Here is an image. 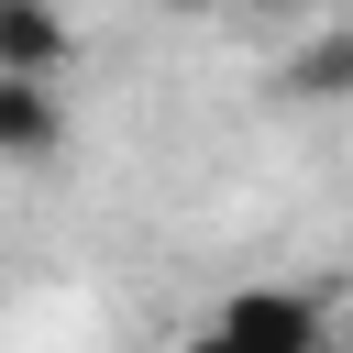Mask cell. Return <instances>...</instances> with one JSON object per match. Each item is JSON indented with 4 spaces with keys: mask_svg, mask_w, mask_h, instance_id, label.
I'll list each match as a JSON object with an SVG mask.
<instances>
[{
    "mask_svg": "<svg viewBox=\"0 0 353 353\" xmlns=\"http://www.w3.org/2000/svg\"><path fill=\"white\" fill-rule=\"evenodd\" d=\"M210 320L232 331V353H331V298L309 287H232Z\"/></svg>",
    "mask_w": 353,
    "mask_h": 353,
    "instance_id": "6da1fadb",
    "label": "cell"
},
{
    "mask_svg": "<svg viewBox=\"0 0 353 353\" xmlns=\"http://www.w3.org/2000/svg\"><path fill=\"white\" fill-rule=\"evenodd\" d=\"M55 154H66V88L0 77V165H55Z\"/></svg>",
    "mask_w": 353,
    "mask_h": 353,
    "instance_id": "7a4b0ae2",
    "label": "cell"
},
{
    "mask_svg": "<svg viewBox=\"0 0 353 353\" xmlns=\"http://www.w3.org/2000/svg\"><path fill=\"white\" fill-rule=\"evenodd\" d=\"M77 66V22L55 0H0V77H66Z\"/></svg>",
    "mask_w": 353,
    "mask_h": 353,
    "instance_id": "3957f363",
    "label": "cell"
},
{
    "mask_svg": "<svg viewBox=\"0 0 353 353\" xmlns=\"http://www.w3.org/2000/svg\"><path fill=\"white\" fill-rule=\"evenodd\" d=\"M276 99H298V110L353 99V22H342V33H320V44H298V55L276 66Z\"/></svg>",
    "mask_w": 353,
    "mask_h": 353,
    "instance_id": "277c9868",
    "label": "cell"
},
{
    "mask_svg": "<svg viewBox=\"0 0 353 353\" xmlns=\"http://www.w3.org/2000/svg\"><path fill=\"white\" fill-rule=\"evenodd\" d=\"M232 11H243V22H309L320 0H232Z\"/></svg>",
    "mask_w": 353,
    "mask_h": 353,
    "instance_id": "5b68a950",
    "label": "cell"
},
{
    "mask_svg": "<svg viewBox=\"0 0 353 353\" xmlns=\"http://www.w3.org/2000/svg\"><path fill=\"white\" fill-rule=\"evenodd\" d=\"M165 353H232V331H221V320H199V331H176Z\"/></svg>",
    "mask_w": 353,
    "mask_h": 353,
    "instance_id": "8992f818",
    "label": "cell"
},
{
    "mask_svg": "<svg viewBox=\"0 0 353 353\" xmlns=\"http://www.w3.org/2000/svg\"><path fill=\"white\" fill-rule=\"evenodd\" d=\"M165 11H176V22H210V11H232V0H165Z\"/></svg>",
    "mask_w": 353,
    "mask_h": 353,
    "instance_id": "52a82bcc",
    "label": "cell"
},
{
    "mask_svg": "<svg viewBox=\"0 0 353 353\" xmlns=\"http://www.w3.org/2000/svg\"><path fill=\"white\" fill-rule=\"evenodd\" d=\"M331 353H353V298H342V309H331Z\"/></svg>",
    "mask_w": 353,
    "mask_h": 353,
    "instance_id": "ba28073f",
    "label": "cell"
}]
</instances>
